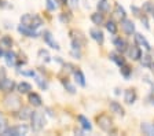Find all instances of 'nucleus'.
<instances>
[{
	"label": "nucleus",
	"instance_id": "f257e3e1",
	"mask_svg": "<svg viewBox=\"0 0 154 136\" xmlns=\"http://www.w3.org/2000/svg\"><path fill=\"white\" fill-rule=\"evenodd\" d=\"M21 23L32 28V29H37V28H40L43 25V20L37 15H33V14H23L21 17Z\"/></svg>",
	"mask_w": 154,
	"mask_h": 136
},
{
	"label": "nucleus",
	"instance_id": "f03ea898",
	"mask_svg": "<svg viewBox=\"0 0 154 136\" xmlns=\"http://www.w3.org/2000/svg\"><path fill=\"white\" fill-rule=\"evenodd\" d=\"M30 122H32V129L33 131H42L43 128H44L45 125V118L44 116H43V113H40V111H33L32 117H30Z\"/></svg>",
	"mask_w": 154,
	"mask_h": 136
},
{
	"label": "nucleus",
	"instance_id": "7ed1b4c3",
	"mask_svg": "<svg viewBox=\"0 0 154 136\" xmlns=\"http://www.w3.org/2000/svg\"><path fill=\"white\" fill-rule=\"evenodd\" d=\"M4 104H6V107L8 110L18 111V109L21 107V99H19V96L10 92V95L6 96V99H4Z\"/></svg>",
	"mask_w": 154,
	"mask_h": 136
},
{
	"label": "nucleus",
	"instance_id": "20e7f679",
	"mask_svg": "<svg viewBox=\"0 0 154 136\" xmlns=\"http://www.w3.org/2000/svg\"><path fill=\"white\" fill-rule=\"evenodd\" d=\"M96 122H98L100 129L105 131V132H110L113 128V120L109 116H106V114H102V116L96 117Z\"/></svg>",
	"mask_w": 154,
	"mask_h": 136
},
{
	"label": "nucleus",
	"instance_id": "39448f33",
	"mask_svg": "<svg viewBox=\"0 0 154 136\" xmlns=\"http://www.w3.org/2000/svg\"><path fill=\"white\" fill-rule=\"evenodd\" d=\"M29 132V128L25 125V124H21V125H17V126H11L8 128L7 126L6 131H4L3 135H11V136H21V135H26Z\"/></svg>",
	"mask_w": 154,
	"mask_h": 136
},
{
	"label": "nucleus",
	"instance_id": "423d86ee",
	"mask_svg": "<svg viewBox=\"0 0 154 136\" xmlns=\"http://www.w3.org/2000/svg\"><path fill=\"white\" fill-rule=\"evenodd\" d=\"M15 87H17V85H15V83H14L13 80L6 78V77L0 78V89L4 91V92H8V94H10V92H13Z\"/></svg>",
	"mask_w": 154,
	"mask_h": 136
},
{
	"label": "nucleus",
	"instance_id": "0eeeda50",
	"mask_svg": "<svg viewBox=\"0 0 154 136\" xmlns=\"http://www.w3.org/2000/svg\"><path fill=\"white\" fill-rule=\"evenodd\" d=\"M43 39H44L45 44H47L48 47H51V48H54V50H61L59 44H58V43L54 40V37H52L51 32H48V30H45V32L43 33Z\"/></svg>",
	"mask_w": 154,
	"mask_h": 136
},
{
	"label": "nucleus",
	"instance_id": "6e6552de",
	"mask_svg": "<svg viewBox=\"0 0 154 136\" xmlns=\"http://www.w3.org/2000/svg\"><path fill=\"white\" fill-rule=\"evenodd\" d=\"M32 114H33V110L30 107H19L17 117H18L21 121H26V120H30Z\"/></svg>",
	"mask_w": 154,
	"mask_h": 136
},
{
	"label": "nucleus",
	"instance_id": "1a4fd4ad",
	"mask_svg": "<svg viewBox=\"0 0 154 136\" xmlns=\"http://www.w3.org/2000/svg\"><path fill=\"white\" fill-rule=\"evenodd\" d=\"M18 32L21 33L22 36H26V37H37V32H36V29H32V28H29V26H25V25H21L18 26Z\"/></svg>",
	"mask_w": 154,
	"mask_h": 136
},
{
	"label": "nucleus",
	"instance_id": "9d476101",
	"mask_svg": "<svg viewBox=\"0 0 154 136\" xmlns=\"http://www.w3.org/2000/svg\"><path fill=\"white\" fill-rule=\"evenodd\" d=\"M121 29L124 30L125 35H132V33H135V23L131 20L124 18L121 21Z\"/></svg>",
	"mask_w": 154,
	"mask_h": 136
},
{
	"label": "nucleus",
	"instance_id": "9b49d317",
	"mask_svg": "<svg viewBox=\"0 0 154 136\" xmlns=\"http://www.w3.org/2000/svg\"><path fill=\"white\" fill-rule=\"evenodd\" d=\"M114 47L116 50H117V52H120V54H124L125 51H128V43L125 41L124 39H121V37H117V39H114Z\"/></svg>",
	"mask_w": 154,
	"mask_h": 136
},
{
	"label": "nucleus",
	"instance_id": "f8f14e48",
	"mask_svg": "<svg viewBox=\"0 0 154 136\" xmlns=\"http://www.w3.org/2000/svg\"><path fill=\"white\" fill-rule=\"evenodd\" d=\"M128 54H129V58L132 61H139L142 56V51L139 48V45H132V47H128Z\"/></svg>",
	"mask_w": 154,
	"mask_h": 136
},
{
	"label": "nucleus",
	"instance_id": "ddd939ff",
	"mask_svg": "<svg viewBox=\"0 0 154 136\" xmlns=\"http://www.w3.org/2000/svg\"><path fill=\"white\" fill-rule=\"evenodd\" d=\"M135 43H136L138 45H140V47H143L146 51H150V50H151V47H150V44H149V41L144 39V37L140 35V33H135Z\"/></svg>",
	"mask_w": 154,
	"mask_h": 136
},
{
	"label": "nucleus",
	"instance_id": "4468645a",
	"mask_svg": "<svg viewBox=\"0 0 154 136\" xmlns=\"http://www.w3.org/2000/svg\"><path fill=\"white\" fill-rule=\"evenodd\" d=\"M90 35H91V37H92V39L95 40L96 43L103 44V40H105V37H103V33H102V30H100L99 28H92V29L90 30Z\"/></svg>",
	"mask_w": 154,
	"mask_h": 136
},
{
	"label": "nucleus",
	"instance_id": "2eb2a0df",
	"mask_svg": "<svg viewBox=\"0 0 154 136\" xmlns=\"http://www.w3.org/2000/svg\"><path fill=\"white\" fill-rule=\"evenodd\" d=\"M109 107H110V111H112V113L117 114V116H124V107H122L119 102L112 101L109 103Z\"/></svg>",
	"mask_w": 154,
	"mask_h": 136
},
{
	"label": "nucleus",
	"instance_id": "dca6fc26",
	"mask_svg": "<svg viewBox=\"0 0 154 136\" xmlns=\"http://www.w3.org/2000/svg\"><path fill=\"white\" fill-rule=\"evenodd\" d=\"M28 98H29V103L33 104L35 107H38L43 104V101H42V98H40V95H37L36 92H29Z\"/></svg>",
	"mask_w": 154,
	"mask_h": 136
},
{
	"label": "nucleus",
	"instance_id": "f3484780",
	"mask_svg": "<svg viewBox=\"0 0 154 136\" xmlns=\"http://www.w3.org/2000/svg\"><path fill=\"white\" fill-rule=\"evenodd\" d=\"M135 101H136V92H135V89H127L124 94V102L128 104H132L135 103Z\"/></svg>",
	"mask_w": 154,
	"mask_h": 136
},
{
	"label": "nucleus",
	"instance_id": "a211bd4d",
	"mask_svg": "<svg viewBox=\"0 0 154 136\" xmlns=\"http://www.w3.org/2000/svg\"><path fill=\"white\" fill-rule=\"evenodd\" d=\"M4 59H6V63H7L8 66H15V62H17L15 52H13V51H6V52H4Z\"/></svg>",
	"mask_w": 154,
	"mask_h": 136
},
{
	"label": "nucleus",
	"instance_id": "6ab92c4d",
	"mask_svg": "<svg viewBox=\"0 0 154 136\" xmlns=\"http://www.w3.org/2000/svg\"><path fill=\"white\" fill-rule=\"evenodd\" d=\"M17 89H18L19 94H29V92L32 91V85L29 84V83L22 81V83H19V84L17 85Z\"/></svg>",
	"mask_w": 154,
	"mask_h": 136
},
{
	"label": "nucleus",
	"instance_id": "aec40b11",
	"mask_svg": "<svg viewBox=\"0 0 154 136\" xmlns=\"http://www.w3.org/2000/svg\"><path fill=\"white\" fill-rule=\"evenodd\" d=\"M110 59H112L114 63H117L119 66H122L125 63V59L122 58V54H120V52H112V54H110Z\"/></svg>",
	"mask_w": 154,
	"mask_h": 136
},
{
	"label": "nucleus",
	"instance_id": "412c9836",
	"mask_svg": "<svg viewBox=\"0 0 154 136\" xmlns=\"http://www.w3.org/2000/svg\"><path fill=\"white\" fill-rule=\"evenodd\" d=\"M77 120H79V122H80V125H81V128H83V129H85V131H91V129H92V125H91V122L88 121V118H87V117L79 116V117H77Z\"/></svg>",
	"mask_w": 154,
	"mask_h": 136
},
{
	"label": "nucleus",
	"instance_id": "4be33fe9",
	"mask_svg": "<svg viewBox=\"0 0 154 136\" xmlns=\"http://www.w3.org/2000/svg\"><path fill=\"white\" fill-rule=\"evenodd\" d=\"M73 74H74V78H76L77 84L81 85V87H85V77H84L83 71H81V70H74Z\"/></svg>",
	"mask_w": 154,
	"mask_h": 136
},
{
	"label": "nucleus",
	"instance_id": "5701e85b",
	"mask_svg": "<svg viewBox=\"0 0 154 136\" xmlns=\"http://www.w3.org/2000/svg\"><path fill=\"white\" fill-rule=\"evenodd\" d=\"M140 129L144 135H154V125L153 124H147V122L142 124Z\"/></svg>",
	"mask_w": 154,
	"mask_h": 136
},
{
	"label": "nucleus",
	"instance_id": "b1692460",
	"mask_svg": "<svg viewBox=\"0 0 154 136\" xmlns=\"http://www.w3.org/2000/svg\"><path fill=\"white\" fill-rule=\"evenodd\" d=\"M91 21H92L95 25H102V23L105 22V20H103V14L102 13H94L92 15H91Z\"/></svg>",
	"mask_w": 154,
	"mask_h": 136
},
{
	"label": "nucleus",
	"instance_id": "393cba45",
	"mask_svg": "<svg viewBox=\"0 0 154 136\" xmlns=\"http://www.w3.org/2000/svg\"><path fill=\"white\" fill-rule=\"evenodd\" d=\"M0 45L3 47V48H10V47H13V40L10 36H3L2 39H0Z\"/></svg>",
	"mask_w": 154,
	"mask_h": 136
},
{
	"label": "nucleus",
	"instance_id": "a878e982",
	"mask_svg": "<svg viewBox=\"0 0 154 136\" xmlns=\"http://www.w3.org/2000/svg\"><path fill=\"white\" fill-rule=\"evenodd\" d=\"M109 2L107 0H99V3H98V11L99 13H107L109 11Z\"/></svg>",
	"mask_w": 154,
	"mask_h": 136
},
{
	"label": "nucleus",
	"instance_id": "bb28decb",
	"mask_svg": "<svg viewBox=\"0 0 154 136\" xmlns=\"http://www.w3.org/2000/svg\"><path fill=\"white\" fill-rule=\"evenodd\" d=\"M114 14L117 17H119L120 20H124L125 18V15H127V13H125V10L124 8H122L121 6H120V4H116L114 6Z\"/></svg>",
	"mask_w": 154,
	"mask_h": 136
},
{
	"label": "nucleus",
	"instance_id": "cd10ccee",
	"mask_svg": "<svg viewBox=\"0 0 154 136\" xmlns=\"http://www.w3.org/2000/svg\"><path fill=\"white\" fill-rule=\"evenodd\" d=\"M120 71H121V74L124 76L125 78H129V76H131V73H132V69L129 68L127 63H124L122 66H120Z\"/></svg>",
	"mask_w": 154,
	"mask_h": 136
},
{
	"label": "nucleus",
	"instance_id": "c85d7f7f",
	"mask_svg": "<svg viewBox=\"0 0 154 136\" xmlns=\"http://www.w3.org/2000/svg\"><path fill=\"white\" fill-rule=\"evenodd\" d=\"M139 61H140V63H142L143 66L149 68V66H150V63L153 62V58H151V56L149 55V54H144V55H142V56H140V59H139Z\"/></svg>",
	"mask_w": 154,
	"mask_h": 136
},
{
	"label": "nucleus",
	"instance_id": "c756f323",
	"mask_svg": "<svg viewBox=\"0 0 154 136\" xmlns=\"http://www.w3.org/2000/svg\"><path fill=\"white\" fill-rule=\"evenodd\" d=\"M106 29L109 30L112 35H116L117 33V25H116L114 21H107L106 22Z\"/></svg>",
	"mask_w": 154,
	"mask_h": 136
},
{
	"label": "nucleus",
	"instance_id": "7c9ffc66",
	"mask_svg": "<svg viewBox=\"0 0 154 136\" xmlns=\"http://www.w3.org/2000/svg\"><path fill=\"white\" fill-rule=\"evenodd\" d=\"M58 0H45V6L48 11H55L58 8Z\"/></svg>",
	"mask_w": 154,
	"mask_h": 136
},
{
	"label": "nucleus",
	"instance_id": "2f4dec72",
	"mask_svg": "<svg viewBox=\"0 0 154 136\" xmlns=\"http://www.w3.org/2000/svg\"><path fill=\"white\" fill-rule=\"evenodd\" d=\"M38 56H40V59H43L45 63L51 61V59H50L51 56H50V54H48L47 50H40V51H38Z\"/></svg>",
	"mask_w": 154,
	"mask_h": 136
},
{
	"label": "nucleus",
	"instance_id": "473e14b6",
	"mask_svg": "<svg viewBox=\"0 0 154 136\" xmlns=\"http://www.w3.org/2000/svg\"><path fill=\"white\" fill-rule=\"evenodd\" d=\"M35 78H36V83H37V84H38V87L42 88V89H47V88H48V85H47V83H45V81L43 80L42 77H38V76L36 74V76H35Z\"/></svg>",
	"mask_w": 154,
	"mask_h": 136
},
{
	"label": "nucleus",
	"instance_id": "72a5a7b5",
	"mask_svg": "<svg viewBox=\"0 0 154 136\" xmlns=\"http://www.w3.org/2000/svg\"><path fill=\"white\" fill-rule=\"evenodd\" d=\"M6 128H7V121H6L3 114L0 113V133H4Z\"/></svg>",
	"mask_w": 154,
	"mask_h": 136
},
{
	"label": "nucleus",
	"instance_id": "f704fd0d",
	"mask_svg": "<svg viewBox=\"0 0 154 136\" xmlns=\"http://www.w3.org/2000/svg\"><path fill=\"white\" fill-rule=\"evenodd\" d=\"M19 74H22V76H28V77H35L36 73L33 70H19Z\"/></svg>",
	"mask_w": 154,
	"mask_h": 136
},
{
	"label": "nucleus",
	"instance_id": "c9c22d12",
	"mask_svg": "<svg viewBox=\"0 0 154 136\" xmlns=\"http://www.w3.org/2000/svg\"><path fill=\"white\" fill-rule=\"evenodd\" d=\"M63 85H65V88H67V91H69L70 94H74V92H76V89H74V87H73V85H70V84H69L67 81H63Z\"/></svg>",
	"mask_w": 154,
	"mask_h": 136
},
{
	"label": "nucleus",
	"instance_id": "e433bc0d",
	"mask_svg": "<svg viewBox=\"0 0 154 136\" xmlns=\"http://www.w3.org/2000/svg\"><path fill=\"white\" fill-rule=\"evenodd\" d=\"M153 6H154V4L151 3V2H147V3H146V6L143 7V11H149V13H151V10H153Z\"/></svg>",
	"mask_w": 154,
	"mask_h": 136
},
{
	"label": "nucleus",
	"instance_id": "4c0bfd02",
	"mask_svg": "<svg viewBox=\"0 0 154 136\" xmlns=\"http://www.w3.org/2000/svg\"><path fill=\"white\" fill-rule=\"evenodd\" d=\"M72 55H73V56H76V58L77 59H80L81 58V54H80V50H72Z\"/></svg>",
	"mask_w": 154,
	"mask_h": 136
},
{
	"label": "nucleus",
	"instance_id": "58836bf2",
	"mask_svg": "<svg viewBox=\"0 0 154 136\" xmlns=\"http://www.w3.org/2000/svg\"><path fill=\"white\" fill-rule=\"evenodd\" d=\"M131 8H132V11L135 13V15H136V17H140V14H142L140 8H138V7H135V6H132Z\"/></svg>",
	"mask_w": 154,
	"mask_h": 136
},
{
	"label": "nucleus",
	"instance_id": "ea45409f",
	"mask_svg": "<svg viewBox=\"0 0 154 136\" xmlns=\"http://www.w3.org/2000/svg\"><path fill=\"white\" fill-rule=\"evenodd\" d=\"M140 20H142V22L144 23V28H146V29H150V25H149L147 18H146V17H140Z\"/></svg>",
	"mask_w": 154,
	"mask_h": 136
},
{
	"label": "nucleus",
	"instance_id": "a19ab883",
	"mask_svg": "<svg viewBox=\"0 0 154 136\" xmlns=\"http://www.w3.org/2000/svg\"><path fill=\"white\" fill-rule=\"evenodd\" d=\"M149 68H150L151 73H153V74H154V62H151V63H150V66H149Z\"/></svg>",
	"mask_w": 154,
	"mask_h": 136
},
{
	"label": "nucleus",
	"instance_id": "79ce46f5",
	"mask_svg": "<svg viewBox=\"0 0 154 136\" xmlns=\"http://www.w3.org/2000/svg\"><path fill=\"white\" fill-rule=\"evenodd\" d=\"M61 4H67V0H58Z\"/></svg>",
	"mask_w": 154,
	"mask_h": 136
},
{
	"label": "nucleus",
	"instance_id": "37998d69",
	"mask_svg": "<svg viewBox=\"0 0 154 136\" xmlns=\"http://www.w3.org/2000/svg\"><path fill=\"white\" fill-rule=\"evenodd\" d=\"M0 56H4V51L2 48H0Z\"/></svg>",
	"mask_w": 154,
	"mask_h": 136
},
{
	"label": "nucleus",
	"instance_id": "c03bdc74",
	"mask_svg": "<svg viewBox=\"0 0 154 136\" xmlns=\"http://www.w3.org/2000/svg\"><path fill=\"white\" fill-rule=\"evenodd\" d=\"M77 2H79V0H72V3H73V6H76Z\"/></svg>",
	"mask_w": 154,
	"mask_h": 136
},
{
	"label": "nucleus",
	"instance_id": "a18cd8bd",
	"mask_svg": "<svg viewBox=\"0 0 154 136\" xmlns=\"http://www.w3.org/2000/svg\"><path fill=\"white\" fill-rule=\"evenodd\" d=\"M151 14H153V17H154V6H153V10H151Z\"/></svg>",
	"mask_w": 154,
	"mask_h": 136
},
{
	"label": "nucleus",
	"instance_id": "49530a36",
	"mask_svg": "<svg viewBox=\"0 0 154 136\" xmlns=\"http://www.w3.org/2000/svg\"><path fill=\"white\" fill-rule=\"evenodd\" d=\"M153 94H154V89H153Z\"/></svg>",
	"mask_w": 154,
	"mask_h": 136
}]
</instances>
